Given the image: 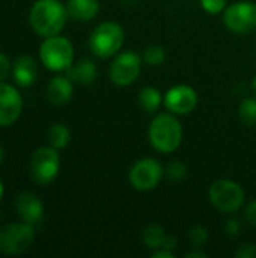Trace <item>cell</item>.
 <instances>
[{
    "label": "cell",
    "mask_w": 256,
    "mask_h": 258,
    "mask_svg": "<svg viewBox=\"0 0 256 258\" xmlns=\"http://www.w3.org/2000/svg\"><path fill=\"white\" fill-rule=\"evenodd\" d=\"M15 212L21 218V221L36 225L44 218V204L42 201L32 192H21L15 198Z\"/></svg>",
    "instance_id": "4fadbf2b"
},
{
    "label": "cell",
    "mask_w": 256,
    "mask_h": 258,
    "mask_svg": "<svg viewBox=\"0 0 256 258\" xmlns=\"http://www.w3.org/2000/svg\"><path fill=\"white\" fill-rule=\"evenodd\" d=\"M202 9L208 14H220L226 9V3L228 0H199Z\"/></svg>",
    "instance_id": "d4e9b609"
},
{
    "label": "cell",
    "mask_w": 256,
    "mask_h": 258,
    "mask_svg": "<svg viewBox=\"0 0 256 258\" xmlns=\"http://www.w3.org/2000/svg\"><path fill=\"white\" fill-rule=\"evenodd\" d=\"M66 76L72 82H77L80 85H91L98 77V68L94 60L80 59L66 70Z\"/></svg>",
    "instance_id": "2e32d148"
},
{
    "label": "cell",
    "mask_w": 256,
    "mask_h": 258,
    "mask_svg": "<svg viewBox=\"0 0 256 258\" xmlns=\"http://www.w3.org/2000/svg\"><path fill=\"white\" fill-rule=\"evenodd\" d=\"M166 231L161 225L158 224H149L143 228L142 234H140V239H142V243L149 248V249H160L163 246V242L166 239Z\"/></svg>",
    "instance_id": "ffe728a7"
},
{
    "label": "cell",
    "mask_w": 256,
    "mask_h": 258,
    "mask_svg": "<svg viewBox=\"0 0 256 258\" xmlns=\"http://www.w3.org/2000/svg\"><path fill=\"white\" fill-rule=\"evenodd\" d=\"M164 177L163 165L154 157H143L133 163L128 171L130 184L139 192H149L155 189Z\"/></svg>",
    "instance_id": "ba28073f"
},
{
    "label": "cell",
    "mask_w": 256,
    "mask_h": 258,
    "mask_svg": "<svg viewBox=\"0 0 256 258\" xmlns=\"http://www.w3.org/2000/svg\"><path fill=\"white\" fill-rule=\"evenodd\" d=\"M198 92L190 85H175L164 94V106L174 115H189L198 106Z\"/></svg>",
    "instance_id": "8fae6325"
},
{
    "label": "cell",
    "mask_w": 256,
    "mask_h": 258,
    "mask_svg": "<svg viewBox=\"0 0 256 258\" xmlns=\"http://www.w3.org/2000/svg\"><path fill=\"white\" fill-rule=\"evenodd\" d=\"M189 242L193 248H202L208 242V230L202 225H195L187 233Z\"/></svg>",
    "instance_id": "cb8c5ba5"
},
{
    "label": "cell",
    "mask_w": 256,
    "mask_h": 258,
    "mask_svg": "<svg viewBox=\"0 0 256 258\" xmlns=\"http://www.w3.org/2000/svg\"><path fill=\"white\" fill-rule=\"evenodd\" d=\"M152 258H175V252L174 251H169V249H164V248H160V249H155L152 252Z\"/></svg>",
    "instance_id": "4dcf8cb0"
},
{
    "label": "cell",
    "mask_w": 256,
    "mask_h": 258,
    "mask_svg": "<svg viewBox=\"0 0 256 258\" xmlns=\"http://www.w3.org/2000/svg\"><path fill=\"white\" fill-rule=\"evenodd\" d=\"M11 68L12 67H11V62H9L8 56L0 53V82H5L8 79V76L11 73Z\"/></svg>",
    "instance_id": "83f0119b"
},
{
    "label": "cell",
    "mask_w": 256,
    "mask_h": 258,
    "mask_svg": "<svg viewBox=\"0 0 256 258\" xmlns=\"http://www.w3.org/2000/svg\"><path fill=\"white\" fill-rule=\"evenodd\" d=\"M47 139L50 147L56 150H65L71 141V132L63 122H54L47 132Z\"/></svg>",
    "instance_id": "d6986e66"
},
{
    "label": "cell",
    "mask_w": 256,
    "mask_h": 258,
    "mask_svg": "<svg viewBox=\"0 0 256 258\" xmlns=\"http://www.w3.org/2000/svg\"><path fill=\"white\" fill-rule=\"evenodd\" d=\"M210 203L222 213H235L246 201V192L243 186L234 180L222 178L216 180L208 190Z\"/></svg>",
    "instance_id": "5b68a950"
},
{
    "label": "cell",
    "mask_w": 256,
    "mask_h": 258,
    "mask_svg": "<svg viewBox=\"0 0 256 258\" xmlns=\"http://www.w3.org/2000/svg\"><path fill=\"white\" fill-rule=\"evenodd\" d=\"M238 118L247 127L256 125V97H247L240 103Z\"/></svg>",
    "instance_id": "44dd1931"
},
{
    "label": "cell",
    "mask_w": 256,
    "mask_h": 258,
    "mask_svg": "<svg viewBox=\"0 0 256 258\" xmlns=\"http://www.w3.org/2000/svg\"><path fill=\"white\" fill-rule=\"evenodd\" d=\"M142 59L149 67H160L166 60V50L161 45H149L143 50Z\"/></svg>",
    "instance_id": "7402d4cb"
},
{
    "label": "cell",
    "mask_w": 256,
    "mask_h": 258,
    "mask_svg": "<svg viewBox=\"0 0 256 258\" xmlns=\"http://www.w3.org/2000/svg\"><path fill=\"white\" fill-rule=\"evenodd\" d=\"M125 32L124 27L116 21H103L100 23L89 36L91 51L101 59H107L119 53L124 45Z\"/></svg>",
    "instance_id": "3957f363"
},
{
    "label": "cell",
    "mask_w": 256,
    "mask_h": 258,
    "mask_svg": "<svg viewBox=\"0 0 256 258\" xmlns=\"http://www.w3.org/2000/svg\"><path fill=\"white\" fill-rule=\"evenodd\" d=\"M246 221L256 228V200H252L247 206H246Z\"/></svg>",
    "instance_id": "f1b7e54d"
},
{
    "label": "cell",
    "mask_w": 256,
    "mask_h": 258,
    "mask_svg": "<svg viewBox=\"0 0 256 258\" xmlns=\"http://www.w3.org/2000/svg\"><path fill=\"white\" fill-rule=\"evenodd\" d=\"M237 258H256V245L253 243H246L240 246L235 252Z\"/></svg>",
    "instance_id": "4316f807"
},
{
    "label": "cell",
    "mask_w": 256,
    "mask_h": 258,
    "mask_svg": "<svg viewBox=\"0 0 256 258\" xmlns=\"http://www.w3.org/2000/svg\"><path fill=\"white\" fill-rule=\"evenodd\" d=\"M74 94L72 80L68 76H54L47 85V100L53 106H63L71 101Z\"/></svg>",
    "instance_id": "9a60e30c"
},
{
    "label": "cell",
    "mask_w": 256,
    "mask_h": 258,
    "mask_svg": "<svg viewBox=\"0 0 256 258\" xmlns=\"http://www.w3.org/2000/svg\"><path fill=\"white\" fill-rule=\"evenodd\" d=\"M38 63L32 56L23 54L15 59L12 63V76L20 88H29L32 86L38 79Z\"/></svg>",
    "instance_id": "5bb4252c"
},
{
    "label": "cell",
    "mask_w": 256,
    "mask_h": 258,
    "mask_svg": "<svg viewBox=\"0 0 256 258\" xmlns=\"http://www.w3.org/2000/svg\"><path fill=\"white\" fill-rule=\"evenodd\" d=\"M241 228H243L241 227V222L238 219H235V218L226 221V224H225V233L229 237H238L240 233H241Z\"/></svg>",
    "instance_id": "484cf974"
},
{
    "label": "cell",
    "mask_w": 256,
    "mask_h": 258,
    "mask_svg": "<svg viewBox=\"0 0 256 258\" xmlns=\"http://www.w3.org/2000/svg\"><path fill=\"white\" fill-rule=\"evenodd\" d=\"M68 17L75 21H91L100 12L98 0H68Z\"/></svg>",
    "instance_id": "e0dca14e"
},
{
    "label": "cell",
    "mask_w": 256,
    "mask_h": 258,
    "mask_svg": "<svg viewBox=\"0 0 256 258\" xmlns=\"http://www.w3.org/2000/svg\"><path fill=\"white\" fill-rule=\"evenodd\" d=\"M23 112V97L9 83L0 82V127L12 125Z\"/></svg>",
    "instance_id": "7c38bea8"
},
{
    "label": "cell",
    "mask_w": 256,
    "mask_h": 258,
    "mask_svg": "<svg viewBox=\"0 0 256 258\" xmlns=\"http://www.w3.org/2000/svg\"><path fill=\"white\" fill-rule=\"evenodd\" d=\"M187 258H207L208 257V254L207 252H204V251H198V248H195L193 251H190V252H187Z\"/></svg>",
    "instance_id": "1f68e13d"
},
{
    "label": "cell",
    "mask_w": 256,
    "mask_h": 258,
    "mask_svg": "<svg viewBox=\"0 0 256 258\" xmlns=\"http://www.w3.org/2000/svg\"><path fill=\"white\" fill-rule=\"evenodd\" d=\"M3 157H5V153H3V148L0 147V165H2V162H3Z\"/></svg>",
    "instance_id": "e575fe53"
},
{
    "label": "cell",
    "mask_w": 256,
    "mask_h": 258,
    "mask_svg": "<svg viewBox=\"0 0 256 258\" xmlns=\"http://www.w3.org/2000/svg\"><path fill=\"white\" fill-rule=\"evenodd\" d=\"M66 18V5L60 0H36L29 12L30 27L42 38L59 35L65 27Z\"/></svg>",
    "instance_id": "6da1fadb"
},
{
    "label": "cell",
    "mask_w": 256,
    "mask_h": 258,
    "mask_svg": "<svg viewBox=\"0 0 256 258\" xmlns=\"http://www.w3.org/2000/svg\"><path fill=\"white\" fill-rule=\"evenodd\" d=\"M3 194H5V187H3V183H2V180H0V201H2V198H3Z\"/></svg>",
    "instance_id": "d6a6232c"
},
{
    "label": "cell",
    "mask_w": 256,
    "mask_h": 258,
    "mask_svg": "<svg viewBox=\"0 0 256 258\" xmlns=\"http://www.w3.org/2000/svg\"><path fill=\"white\" fill-rule=\"evenodd\" d=\"M35 240L33 225L27 222H12L0 228V254L18 255L26 252Z\"/></svg>",
    "instance_id": "52a82bcc"
},
{
    "label": "cell",
    "mask_w": 256,
    "mask_h": 258,
    "mask_svg": "<svg viewBox=\"0 0 256 258\" xmlns=\"http://www.w3.org/2000/svg\"><path fill=\"white\" fill-rule=\"evenodd\" d=\"M142 56L136 51L127 50L118 53L110 63L109 77L116 86H130L134 83L142 71Z\"/></svg>",
    "instance_id": "30bf717a"
},
{
    "label": "cell",
    "mask_w": 256,
    "mask_h": 258,
    "mask_svg": "<svg viewBox=\"0 0 256 258\" xmlns=\"http://www.w3.org/2000/svg\"><path fill=\"white\" fill-rule=\"evenodd\" d=\"M184 130L174 113H158L148 127V139L151 147L161 154L175 153L183 144Z\"/></svg>",
    "instance_id": "7a4b0ae2"
},
{
    "label": "cell",
    "mask_w": 256,
    "mask_h": 258,
    "mask_svg": "<svg viewBox=\"0 0 256 258\" xmlns=\"http://www.w3.org/2000/svg\"><path fill=\"white\" fill-rule=\"evenodd\" d=\"M252 91H253V94H255L256 97V74L255 77H253V80H252Z\"/></svg>",
    "instance_id": "836d02e7"
},
{
    "label": "cell",
    "mask_w": 256,
    "mask_h": 258,
    "mask_svg": "<svg viewBox=\"0 0 256 258\" xmlns=\"http://www.w3.org/2000/svg\"><path fill=\"white\" fill-rule=\"evenodd\" d=\"M163 100H164V97L155 86H145L140 89V92L137 95L139 106L146 113H155L160 109Z\"/></svg>",
    "instance_id": "ac0fdd59"
},
{
    "label": "cell",
    "mask_w": 256,
    "mask_h": 258,
    "mask_svg": "<svg viewBox=\"0 0 256 258\" xmlns=\"http://www.w3.org/2000/svg\"><path fill=\"white\" fill-rule=\"evenodd\" d=\"M60 169L59 150L53 147H39L30 157L29 174L36 184L47 186L53 183Z\"/></svg>",
    "instance_id": "8992f818"
},
{
    "label": "cell",
    "mask_w": 256,
    "mask_h": 258,
    "mask_svg": "<svg viewBox=\"0 0 256 258\" xmlns=\"http://www.w3.org/2000/svg\"><path fill=\"white\" fill-rule=\"evenodd\" d=\"M189 175V168L184 162L175 160L164 168V177L172 181H183Z\"/></svg>",
    "instance_id": "603a6c76"
},
{
    "label": "cell",
    "mask_w": 256,
    "mask_h": 258,
    "mask_svg": "<svg viewBox=\"0 0 256 258\" xmlns=\"http://www.w3.org/2000/svg\"><path fill=\"white\" fill-rule=\"evenodd\" d=\"M223 24L229 32L249 35L256 32V3L250 0L235 2L223 11Z\"/></svg>",
    "instance_id": "9c48e42d"
},
{
    "label": "cell",
    "mask_w": 256,
    "mask_h": 258,
    "mask_svg": "<svg viewBox=\"0 0 256 258\" xmlns=\"http://www.w3.org/2000/svg\"><path fill=\"white\" fill-rule=\"evenodd\" d=\"M38 54L42 65L54 73L66 71L74 63V47L71 41L62 35L44 38Z\"/></svg>",
    "instance_id": "277c9868"
},
{
    "label": "cell",
    "mask_w": 256,
    "mask_h": 258,
    "mask_svg": "<svg viewBox=\"0 0 256 258\" xmlns=\"http://www.w3.org/2000/svg\"><path fill=\"white\" fill-rule=\"evenodd\" d=\"M161 248H164V249H169V251H177V248H178V240H177V237L175 236H172V234H167L166 236V239H164V242H163V246Z\"/></svg>",
    "instance_id": "f546056e"
}]
</instances>
